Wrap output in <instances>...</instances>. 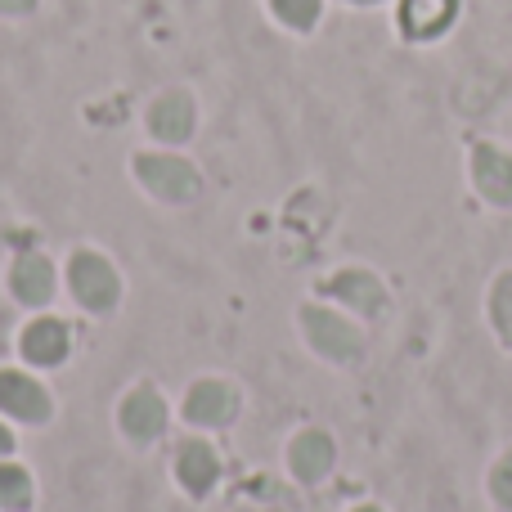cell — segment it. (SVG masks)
I'll list each match as a JSON object with an SVG mask.
<instances>
[{
	"label": "cell",
	"mask_w": 512,
	"mask_h": 512,
	"mask_svg": "<svg viewBox=\"0 0 512 512\" xmlns=\"http://www.w3.org/2000/svg\"><path fill=\"white\" fill-rule=\"evenodd\" d=\"M328 463H333V445H328L324 432H306L292 441V472H297L301 481L324 477Z\"/></svg>",
	"instance_id": "cell-11"
},
{
	"label": "cell",
	"mask_w": 512,
	"mask_h": 512,
	"mask_svg": "<svg viewBox=\"0 0 512 512\" xmlns=\"http://www.w3.org/2000/svg\"><path fill=\"white\" fill-rule=\"evenodd\" d=\"M360 512H373V508H360Z\"/></svg>",
	"instance_id": "cell-22"
},
{
	"label": "cell",
	"mask_w": 512,
	"mask_h": 512,
	"mask_svg": "<svg viewBox=\"0 0 512 512\" xmlns=\"http://www.w3.org/2000/svg\"><path fill=\"white\" fill-rule=\"evenodd\" d=\"M333 292H337V297H346L351 306H360V310H378V306H382V288L369 279V274H360V270L337 274V279H333Z\"/></svg>",
	"instance_id": "cell-14"
},
{
	"label": "cell",
	"mask_w": 512,
	"mask_h": 512,
	"mask_svg": "<svg viewBox=\"0 0 512 512\" xmlns=\"http://www.w3.org/2000/svg\"><path fill=\"white\" fill-rule=\"evenodd\" d=\"M306 328H310V342L324 355H333V360H355L360 355V333L346 319L328 315V310H306Z\"/></svg>",
	"instance_id": "cell-5"
},
{
	"label": "cell",
	"mask_w": 512,
	"mask_h": 512,
	"mask_svg": "<svg viewBox=\"0 0 512 512\" xmlns=\"http://www.w3.org/2000/svg\"><path fill=\"white\" fill-rule=\"evenodd\" d=\"M495 495H499L504 508H512V454L499 463V472H495Z\"/></svg>",
	"instance_id": "cell-18"
},
{
	"label": "cell",
	"mask_w": 512,
	"mask_h": 512,
	"mask_svg": "<svg viewBox=\"0 0 512 512\" xmlns=\"http://www.w3.org/2000/svg\"><path fill=\"white\" fill-rule=\"evenodd\" d=\"M472 176H477V189L490 198V203H504L512 207V158L490 144H481L472 153Z\"/></svg>",
	"instance_id": "cell-6"
},
{
	"label": "cell",
	"mask_w": 512,
	"mask_h": 512,
	"mask_svg": "<svg viewBox=\"0 0 512 512\" xmlns=\"http://www.w3.org/2000/svg\"><path fill=\"white\" fill-rule=\"evenodd\" d=\"M0 409L14 414V418H23V423H41V418L50 414V396H45V387L32 382L27 373L5 369L0 373Z\"/></svg>",
	"instance_id": "cell-4"
},
{
	"label": "cell",
	"mask_w": 512,
	"mask_h": 512,
	"mask_svg": "<svg viewBox=\"0 0 512 512\" xmlns=\"http://www.w3.org/2000/svg\"><path fill=\"white\" fill-rule=\"evenodd\" d=\"M9 288H14L18 301H32V306H41V301H50L54 292V270L45 256H18L14 261V274H9Z\"/></svg>",
	"instance_id": "cell-8"
},
{
	"label": "cell",
	"mask_w": 512,
	"mask_h": 512,
	"mask_svg": "<svg viewBox=\"0 0 512 512\" xmlns=\"http://www.w3.org/2000/svg\"><path fill=\"white\" fill-rule=\"evenodd\" d=\"M180 481H185L194 495H207L212 490V481H216V454H212V445L207 441H189L185 450H180Z\"/></svg>",
	"instance_id": "cell-12"
},
{
	"label": "cell",
	"mask_w": 512,
	"mask_h": 512,
	"mask_svg": "<svg viewBox=\"0 0 512 512\" xmlns=\"http://www.w3.org/2000/svg\"><path fill=\"white\" fill-rule=\"evenodd\" d=\"M23 355L32 364H59L68 355V324L59 319H36L23 333Z\"/></svg>",
	"instance_id": "cell-9"
},
{
	"label": "cell",
	"mask_w": 512,
	"mask_h": 512,
	"mask_svg": "<svg viewBox=\"0 0 512 512\" xmlns=\"http://www.w3.org/2000/svg\"><path fill=\"white\" fill-rule=\"evenodd\" d=\"M495 324H499V333L512 342V274H504L499 288H495Z\"/></svg>",
	"instance_id": "cell-17"
},
{
	"label": "cell",
	"mask_w": 512,
	"mask_h": 512,
	"mask_svg": "<svg viewBox=\"0 0 512 512\" xmlns=\"http://www.w3.org/2000/svg\"><path fill=\"white\" fill-rule=\"evenodd\" d=\"M32 495V481L23 468H0V508H23Z\"/></svg>",
	"instance_id": "cell-16"
},
{
	"label": "cell",
	"mask_w": 512,
	"mask_h": 512,
	"mask_svg": "<svg viewBox=\"0 0 512 512\" xmlns=\"http://www.w3.org/2000/svg\"><path fill=\"white\" fill-rule=\"evenodd\" d=\"M122 427L131 436H140V441H153V436L167 427V405H162L158 391H149V387L131 391L122 405Z\"/></svg>",
	"instance_id": "cell-7"
},
{
	"label": "cell",
	"mask_w": 512,
	"mask_h": 512,
	"mask_svg": "<svg viewBox=\"0 0 512 512\" xmlns=\"http://www.w3.org/2000/svg\"><path fill=\"white\" fill-rule=\"evenodd\" d=\"M459 18V0H400V32L409 41H436Z\"/></svg>",
	"instance_id": "cell-3"
},
{
	"label": "cell",
	"mask_w": 512,
	"mask_h": 512,
	"mask_svg": "<svg viewBox=\"0 0 512 512\" xmlns=\"http://www.w3.org/2000/svg\"><path fill=\"white\" fill-rule=\"evenodd\" d=\"M68 279H72V292L81 297V306H90V310H108V306L117 301V274H113V265H108L104 256H95V252H77V256H72Z\"/></svg>",
	"instance_id": "cell-2"
},
{
	"label": "cell",
	"mask_w": 512,
	"mask_h": 512,
	"mask_svg": "<svg viewBox=\"0 0 512 512\" xmlns=\"http://www.w3.org/2000/svg\"><path fill=\"white\" fill-rule=\"evenodd\" d=\"M9 445H14V436H9V427H5V423H0V454H5V450H9Z\"/></svg>",
	"instance_id": "cell-20"
},
{
	"label": "cell",
	"mask_w": 512,
	"mask_h": 512,
	"mask_svg": "<svg viewBox=\"0 0 512 512\" xmlns=\"http://www.w3.org/2000/svg\"><path fill=\"white\" fill-rule=\"evenodd\" d=\"M149 126H153V135H162V140H185L189 126H194L189 99L185 95H162L149 113Z\"/></svg>",
	"instance_id": "cell-13"
},
{
	"label": "cell",
	"mask_w": 512,
	"mask_h": 512,
	"mask_svg": "<svg viewBox=\"0 0 512 512\" xmlns=\"http://www.w3.org/2000/svg\"><path fill=\"white\" fill-rule=\"evenodd\" d=\"M36 0H0V14H27Z\"/></svg>",
	"instance_id": "cell-19"
},
{
	"label": "cell",
	"mask_w": 512,
	"mask_h": 512,
	"mask_svg": "<svg viewBox=\"0 0 512 512\" xmlns=\"http://www.w3.org/2000/svg\"><path fill=\"white\" fill-rule=\"evenodd\" d=\"M355 5H373V0H355Z\"/></svg>",
	"instance_id": "cell-21"
},
{
	"label": "cell",
	"mask_w": 512,
	"mask_h": 512,
	"mask_svg": "<svg viewBox=\"0 0 512 512\" xmlns=\"http://www.w3.org/2000/svg\"><path fill=\"white\" fill-rule=\"evenodd\" d=\"M135 176H140L158 198H167V203H185V198H194V189H198L194 167H189L185 158H171V153L140 158L135 162Z\"/></svg>",
	"instance_id": "cell-1"
},
{
	"label": "cell",
	"mask_w": 512,
	"mask_h": 512,
	"mask_svg": "<svg viewBox=\"0 0 512 512\" xmlns=\"http://www.w3.org/2000/svg\"><path fill=\"white\" fill-rule=\"evenodd\" d=\"M270 5H274V14L288 27H297V32L315 27V18H319V0H270Z\"/></svg>",
	"instance_id": "cell-15"
},
{
	"label": "cell",
	"mask_w": 512,
	"mask_h": 512,
	"mask_svg": "<svg viewBox=\"0 0 512 512\" xmlns=\"http://www.w3.org/2000/svg\"><path fill=\"white\" fill-rule=\"evenodd\" d=\"M185 414L194 423H225L234 414V391L225 382H198L185 400Z\"/></svg>",
	"instance_id": "cell-10"
}]
</instances>
